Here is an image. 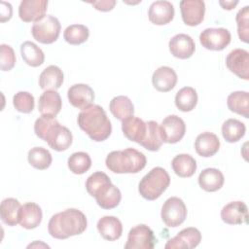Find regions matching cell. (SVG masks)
Masks as SVG:
<instances>
[{
	"mask_svg": "<svg viewBox=\"0 0 249 249\" xmlns=\"http://www.w3.org/2000/svg\"><path fill=\"white\" fill-rule=\"evenodd\" d=\"M87 226V217L82 211L68 208L52 216L48 224V231L50 235L56 239H66L83 233Z\"/></svg>",
	"mask_w": 249,
	"mask_h": 249,
	"instance_id": "6da1fadb",
	"label": "cell"
},
{
	"mask_svg": "<svg viewBox=\"0 0 249 249\" xmlns=\"http://www.w3.org/2000/svg\"><path fill=\"white\" fill-rule=\"evenodd\" d=\"M77 123L80 128L95 142L106 140L112 132V124L106 112L96 104L83 109L78 115Z\"/></svg>",
	"mask_w": 249,
	"mask_h": 249,
	"instance_id": "7a4b0ae2",
	"label": "cell"
},
{
	"mask_svg": "<svg viewBox=\"0 0 249 249\" xmlns=\"http://www.w3.org/2000/svg\"><path fill=\"white\" fill-rule=\"evenodd\" d=\"M146 157L133 148L113 151L105 160L106 166L114 173H138L146 166Z\"/></svg>",
	"mask_w": 249,
	"mask_h": 249,
	"instance_id": "3957f363",
	"label": "cell"
},
{
	"mask_svg": "<svg viewBox=\"0 0 249 249\" xmlns=\"http://www.w3.org/2000/svg\"><path fill=\"white\" fill-rule=\"evenodd\" d=\"M170 177L167 171L160 166L154 167L139 182L138 192L147 200H155L167 189Z\"/></svg>",
	"mask_w": 249,
	"mask_h": 249,
	"instance_id": "277c9868",
	"label": "cell"
},
{
	"mask_svg": "<svg viewBox=\"0 0 249 249\" xmlns=\"http://www.w3.org/2000/svg\"><path fill=\"white\" fill-rule=\"evenodd\" d=\"M60 22L57 18L47 15L39 21L33 23L31 33L33 38L42 44H52L55 42L60 33Z\"/></svg>",
	"mask_w": 249,
	"mask_h": 249,
	"instance_id": "5b68a950",
	"label": "cell"
},
{
	"mask_svg": "<svg viewBox=\"0 0 249 249\" xmlns=\"http://www.w3.org/2000/svg\"><path fill=\"white\" fill-rule=\"evenodd\" d=\"M160 217L169 228L180 226L187 217V207L184 201L177 196L167 198L161 207Z\"/></svg>",
	"mask_w": 249,
	"mask_h": 249,
	"instance_id": "8992f818",
	"label": "cell"
},
{
	"mask_svg": "<svg viewBox=\"0 0 249 249\" xmlns=\"http://www.w3.org/2000/svg\"><path fill=\"white\" fill-rule=\"evenodd\" d=\"M157 239L154 231L146 225L140 224L133 227L127 236L124 245L125 249H152L155 247Z\"/></svg>",
	"mask_w": 249,
	"mask_h": 249,
	"instance_id": "52a82bcc",
	"label": "cell"
},
{
	"mask_svg": "<svg viewBox=\"0 0 249 249\" xmlns=\"http://www.w3.org/2000/svg\"><path fill=\"white\" fill-rule=\"evenodd\" d=\"M160 130L163 142L175 144L184 137L186 124L180 117L176 115H169L162 120Z\"/></svg>",
	"mask_w": 249,
	"mask_h": 249,
	"instance_id": "ba28073f",
	"label": "cell"
},
{
	"mask_svg": "<svg viewBox=\"0 0 249 249\" xmlns=\"http://www.w3.org/2000/svg\"><path fill=\"white\" fill-rule=\"evenodd\" d=\"M199 42L207 50L222 51L231 43V33L223 27L206 28L200 33Z\"/></svg>",
	"mask_w": 249,
	"mask_h": 249,
	"instance_id": "9c48e42d",
	"label": "cell"
},
{
	"mask_svg": "<svg viewBox=\"0 0 249 249\" xmlns=\"http://www.w3.org/2000/svg\"><path fill=\"white\" fill-rule=\"evenodd\" d=\"M228 69L237 77L249 79V53L243 49H234L226 57Z\"/></svg>",
	"mask_w": 249,
	"mask_h": 249,
	"instance_id": "30bf717a",
	"label": "cell"
},
{
	"mask_svg": "<svg viewBox=\"0 0 249 249\" xmlns=\"http://www.w3.org/2000/svg\"><path fill=\"white\" fill-rule=\"evenodd\" d=\"M180 11L184 23L196 26L204 18L205 4L201 0H183L180 2Z\"/></svg>",
	"mask_w": 249,
	"mask_h": 249,
	"instance_id": "8fae6325",
	"label": "cell"
},
{
	"mask_svg": "<svg viewBox=\"0 0 249 249\" xmlns=\"http://www.w3.org/2000/svg\"><path fill=\"white\" fill-rule=\"evenodd\" d=\"M47 0H22L18 7V16L24 22H36L46 16Z\"/></svg>",
	"mask_w": 249,
	"mask_h": 249,
	"instance_id": "7c38bea8",
	"label": "cell"
},
{
	"mask_svg": "<svg viewBox=\"0 0 249 249\" xmlns=\"http://www.w3.org/2000/svg\"><path fill=\"white\" fill-rule=\"evenodd\" d=\"M45 141L54 151L62 152L71 146L73 136L71 131L66 126H63L57 123L50 129Z\"/></svg>",
	"mask_w": 249,
	"mask_h": 249,
	"instance_id": "4fadbf2b",
	"label": "cell"
},
{
	"mask_svg": "<svg viewBox=\"0 0 249 249\" xmlns=\"http://www.w3.org/2000/svg\"><path fill=\"white\" fill-rule=\"evenodd\" d=\"M201 240V233L196 228L189 227L183 229L178 232L176 236L169 239L164 248L166 249H176V248H195Z\"/></svg>",
	"mask_w": 249,
	"mask_h": 249,
	"instance_id": "5bb4252c",
	"label": "cell"
},
{
	"mask_svg": "<svg viewBox=\"0 0 249 249\" xmlns=\"http://www.w3.org/2000/svg\"><path fill=\"white\" fill-rule=\"evenodd\" d=\"M67 97L70 104L78 109H86L94 100L93 89L86 84H76L69 88Z\"/></svg>",
	"mask_w": 249,
	"mask_h": 249,
	"instance_id": "9a60e30c",
	"label": "cell"
},
{
	"mask_svg": "<svg viewBox=\"0 0 249 249\" xmlns=\"http://www.w3.org/2000/svg\"><path fill=\"white\" fill-rule=\"evenodd\" d=\"M171 54L180 59L191 57L196 51V44L193 38L187 34L179 33L173 36L168 43Z\"/></svg>",
	"mask_w": 249,
	"mask_h": 249,
	"instance_id": "2e32d148",
	"label": "cell"
},
{
	"mask_svg": "<svg viewBox=\"0 0 249 249\" xmlns=\"http://www.w3.org/2000/svg\"><path fill=\"white\" fill-rule=\"evenodd\" d=\"M221 218L228 225L247 224L248 209L242 201H231L221 210Z\"/></svg>",
	"mask_w": 249,
	"mask_h": 249,
	"instance_id": "e0dca14e",
	"label": "cell"
},
{
	"mask_svg": "<svg viewBox=\"0 0 249 249\" xmlns=\"http://www.w3.org/2000/svg\"><path fill=\"white\" fill-rule=\"evenodd\" d=\"M174 7L169 1L153 2L148 11L149 20L156 25L169 23L174 18Z\"/></svg>",
	"mask_w": 249,
	"mask_h": 249,
	"instance_id": "ac0fdd59",
	"label": "cell"
},
{
	"mask_svg": "<svg viewBox=\"0 0 249 249\" xmlns=\"http://www.w3.org/2000/svg\"><path fill=\"white\" fill-rule=\"evenodd\" d=\"M62 101L56 90H45L39 97L38 110L42 116L54 118L60 112Z\"/></svg>",
	"mask_w": 249,
	"mask_h": 249,
	"instance_id": "d6986e66",
	"label": "cell"
},
{
	"mask_svg": "<svg viewBox=\"0 0 249 249\" xmlns=\"http://www.w3.org/2000/svg\"><path fill=\"white\" fill-rule=\"evenodd\" d=\"M152 83L157 90L167 92L176 86L177 74L171 67L160 66L153 73Z\"/></svg>",
	"mask_w": 249,
	"mask_h": 249,
	"instance_id": "ffe728a7",
	"label": "cell"
},
{
	"mask_svg": "<svg viewBox=\"0 0 249 249\" xmlns=\"http://www.w3.org/2000/svg\"><path fill=\"white\" fill-rule=\"evenodd\" d=\"M42 217V209L37 203L26 202L20 207L18 223L24 229L33 230L40 225Z\"/></svg>",
	"mask_w": 249,
	"mask_h": 249,
	"instance_id": "44dd1931",
	"label": "cell"
},
{
	"mask_svg": "<svg viewBox=\"0 0 249 249\" xmlns=\"http://www.w3.org/2000/svg\"><path fill=\"white\" fill-rule=\"evenodd\" d=\"M122 130L128 140L140 144L145 137L146 123L132 115L122 121Z\"/></svg>",
	"mask_w": 249,
	"mask_h": 249,
	"instance_id": "7402d4cb",
	"label": "cell"
},
{
	"mask_svg": "<svg viewBox=\"0 0 249 249\" xmlns=\"http://www.w3.org/2000/svg\"><path fill=\"white\" fill-rule=\"evenodd\" d=\"M220 148V140L218 136L212 132H202L197 135L195 141V149L196 153L203 158L214 156Z\"/></svg>",
	"mask_w": 249,
	"mask_h": 249,
	"instance_id": "603a6c76",
	"label": "cell"
},
{
	"mask_svg": "<svg viewBox=\"0 0 249 249\" xmlns=\"http://www.w3.org/2000/svg\"><path fill=\"white\" fill-rule=\"evenodd\" d=\"M97 230L100 235L109 241L117 240L123 233V225L115 216H104L97 222Z\"/></svg>",
	"mask_w": 249,
	"mask_h": 249,
	"instance_id": "cb8c5ba5",
	"label": "cell"
},
{
	"mask_svg": "<svg viewBox=\"0 0 249 249\" xmlns=\"http://www.w3.org/2000/svg\"><path fill=\"white\" fill-rule=\"evenodd\" d=\"M62 70L55 65L46 67L39 76V86L45 90H56L63 83Z\"/></svg>",
	"mask_w": 249,
	"mask_h": 249,
	"instance_id": "d4e9b609",
	"label": "cell"
},
{
	"mask_svg": "<svg viewBox=\"0 0 249 249\" xmlns=\"http://www.w3.org/2000/svg\"><path fill=\"white\" fill-rule=\"evenodd\" d=\"M225 182L223 173L217 168H205L198 176V184L206 192L220 190Z\"/></svg>",
	"mask_w": 249,
	"mask_h": 249,
	"instance_id": "484cf974",
	"label": "cell"
},
{
	"mask_svg": "<svg viewBox=\"0 0 249 249\" xmlns=\"http://www.w3.org/2000/svg\"><path fill=\"white\" fill-rule=\"evenodd\" d=\"M171 166L177 176L188 178L195 174L196 170V161L191 155L179 154L173 158Z\"/></svg>",
	"mask_w": 249,
	"mask_h": 249,
	"instance_id": "4316f807",
	"label": "cell"
},
{
	"mask_svg": "<svg viewBox=\"0 0 249 249\" xmlns=\"http://www.w3.org/2000/svg\"><path fill=\"white\" fill-rule=\"evenodd\" d=\"M20 203L14 197H8L2 200L0 206L1 220L4 224L14 227L18 223V214L20 210Z\"/></svg>",
	"mask_w": 249,
	"mask_h": 249,
	"instance_id": "83f0119b",
	"label": "cell"
},
{
	"mask_svg": "<svg viewBox=\"0 0 249 249\" xmlns=\"http://www.w3.org/2000/svg\"><path fill=\"white\" fill-rule=\"evenodd\" d=\"M109 109L113 116L120 121L125 120L126 118L132 116L134 113V106L132 101L124 95L114 97L110 101Z\"/></svg>",
	"mask_w": 249,
	"mask_h": 249,
	"instance_id": "f1b7e54d",
	"label": "cell"
},
{
	"mask_svg": "<svg viewBox=\"0 0 249 249\" xmlns=\"http://www.w3.org/2000/svg\"><path fill=\"white\" fill-rule=\"evenodd\" d=\"M163 141L160 135V125L155 121H149L146 123V133L145 137L140 143L141 146H143L145 149L156 152L159 151L161 147Z\"/></svg>",
	"mask_w": 249,
	"mask_h": 249,
	"instance_id": "f546056e",
	"label": "cell"
},
{
	"mask_svg": "<svg viewBox=\"0 0 249 249\" xmlns=\"http://www.w3.org/2000/svg\"><path fill=\"white\" fill-rule=\"evenodd\" d=\"M20 53L24 62L32 67H38L45 61L43 51L31 41H25L20 45Z\"/></svg>",
	"mask_w": 249,
	"mask_h": 249,
	"instance_id": "4dcf8cb0",
	"label": "cell"
},
{
	"mask_svg": "<svg viewBox=\"0 0 249 249\" xmlns=\"http://www.w3.org/2000/svg\"><path fill=\"white\" fill-rule=\"evenodd\" d=\"M228 108L244 118H249V94L247 91H233L227 98Z\"/></svg>",
	"mask_w": 249,
	"mask_h": 249,
	"instance_id": "1f68e13d",
	"label": "cell"
},
{
	"mask_svg": "<svg viewBox=\"0 0 249 249\" xmlns=\"http://www.w3.org/2000/svg\"><path fill=\"white\" fill-rule=\"evenodd\" d=\"M197 93L192 87L180 89L175 95V105L182 112H190L196 106Z\"/></svg>",
	"mask_w": 249,
	"mask_h": 249,
	"instance_id": "d6a6232c",
	"label": "cell"
},
{
	"mask_svg": "<svg viewBox=\"0 0 249 249\" xmlns=\"http://www.w3.org/2000/svg\"><path fill=\"white\" fill-rule=\"evenodd\" d=\"M245 131V124L236 119H229L222 124V135L229 143L239 141L244 136Z\"/></svg>",
	"mask_w": 249,
	"mask_h": 249,
	"instance_id": "836d02e7",
	"label": "cell"
},
{
	"mask_svg": "<svg viewBox=\"0 0 249 249\" xmlns=\"http://www.w3.org/2000/svg\"><path fill=\"white\" fill-rule=\"evenodd\" d=\"M27 160L31 166L36 169H47L53 160L51 153L43 147H34L28 151Z\"/></svg>",
	"mask_w": 249,
	"mask_h": 249,
	"instance_id": "e575fe53",
	"label": "cell"
},
{
	"mask_svg": "<svg viewBox=\"0 0 249 249\" xmlns=\"http://www.w3.org/2000/svg\"><path fill=\"white\" fill-rule=\"evenodd\" d=\"M89 36V28L84 24H72L66 27L63 33L64 40L70 45L85 43Z\"/></svg>",
	"mask_w": 249,
	"mask_h": 249,
	"instance_id": "d590c367",
	"label": "cell"
},
{
	"mask_svg": "<svg viewBox=\"0 0 249 249\" xmlns=\"http://www.w3.org/2000/svg\"><path fill=\"white\" fill-rule=\"evenodd\" d=\"M68 167L74 174H84L91 166V160L86 152L73 153L68 158Z\"/></svg>",
	"mask_w": 249,
	"mask_h": 249,
	"instance_id": "8d00e7d4",
	"label": "cell"
},
{
	"mask_svg": "<svg viewBox=\"0 0 249 249\" xmlns=\"http://www.w3.org/2000/svg\"><path fill=\"white\" fill-rule=\"evenodd\" d=\"M13 104L16 110L20 113H31L34 109V97L27 91H18L13 97Z\"/></svg>",
	"mask_w": 249,
	"mask_h": 249,
	"instance_id": "74e56055",
	"label": "cell"
},
{
	"mask_svg": "<svg viewBox=\"0 0 249 249\" xmlns=\"http://www.w3.org/2000/svg\"><path fill=\"white\" fill-rule=\"evenodd\" d=\"M111 180L107 174L101 171H97L92 173L86 181V190L89 196H93L97 194V192L106 184L110 183Z\"/></svg>",
	"mask_w": 249,
	"mask_h": 249,
	"instance_id": "f35d334b",
	"label": "cell"
},
{
	"mask_svg": "<svg viewBox=\"0 0 249 249\" xmlns=\"http://www.w3.org/2000/svg\"><path fill=\"white\" fill-rule=\"evenodd\" d=\"M236 23H237V33L239 39L244 42L248 43L249 41V7L245 6L241 10L238 11L236 14Z\"/></svg>",
	"mask_w": 249,
	"mask_h": 249,
	"instance_id": "ab89813d",
	"label": "cell"
},
{
	"mask_svg": "<svg viewBox=\"0 0 249 249\" xmlns=\"http://www.w3.org/2000/svg\"><path fill=\"white\" fill-rule=\"evenodd\" d=\"M122 199V194L119 188H117L115 185H112L111 189L108 191V193L96 200L97 204L103 208V209H112L117 207Z\"/></svg>",
	"mask_w": 249,
	"mask_h": 249,
	"instance_id": "60d3db41",
	"label": "cell"
},
{
	"mask_svg": "<svg viewBox=\"0 0 249 249\" xmlns=\"http://www.w3.org/2000/svg\"><path fill=\"white\" fill-rule=\"evenodd\" d=\"M58 121L55 118H51V117H45L41 116L39 117L34 124V132L35 134L42 140L45 141V138L50 131V129L57 124Z\"/></svg>",
	"mask_w": 249,
	"mask_h": 249,
	"instance_id": "b9f144b4",
	"label": "cell"
},
{
	"mask_svg": "<svg viewBox=\"0 0 249 249\" xmlns=\"http://www.w3.org/2000/svg\"><path fill=\"white\" fill-rule=\"evenodd\" d=\"M0 61L2 71H10L16 64V54L13 48L9 45L2 44L0 46Z\"/></svg>",
	"mask_w": 249,
	"mask_h": 249,
	"instance_id": "7bdbcfd3",
	"label": "cell"
},
{
	"mask_svg": "<svg viewBox=\"0 0 249 249\" xmlns=\"http://www.w3.org/2000/svg\"><path fill=\"white\" fill-rule=\"evenodd\" d=\"M90 4L98 11L101 12H108L111 11L115 5L116 1L115 0H101V1H95V2H90Z\"/></svg>",
	"mask_w": 249,
	"mask_h": 249,
	"instance_id": "ee69618b",
	"label": "cell"
},
{
	"mask_svg": "<svg viewBox=\"0 0 249 249\" xmlns=\"http://www.w3.org/2000/svg\"><path fill=\"white\" fill-rule=\"evenodd\" d=\"M12 14H13V8L12 5L10 3L1 2V9H0V20L1 22H5L7 20H9L12 18Z\"/></svg>",
	"mask_w": 249,
	"mask_h": 249,
	"instance_id": "f6af8a7d",
	"label": "cell"
},
{
	"mask_svg": "<svg viewBox=\"0 0 249 249\" xmlns=\"http://www.w3.org/2000/svg\"><path fill=\"white\" fill-rule=\"evenodd\" d=\"M219 4L225 10H231L238 4V1H220Z\"/></svg>",
	"mask_w": 249,
	"mask_h": 249,
	"instance_id": "bcb514c9",
	"label": "cell"
}]
</instances>
